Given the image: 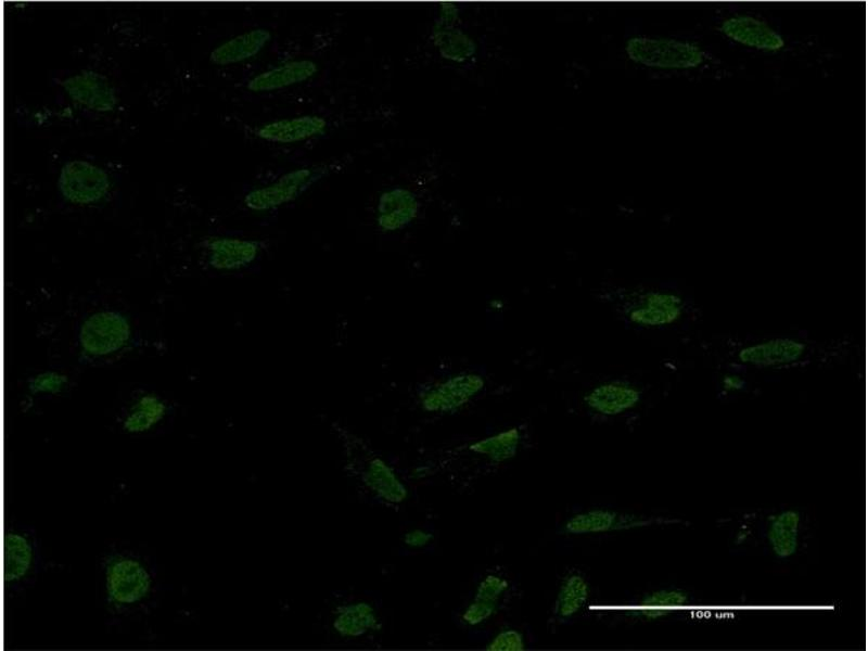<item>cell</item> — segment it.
I'll return each instance as SVG.
<instances>
[{
	"label": "cell",
	"instance_id": "2",
	"mask_svg": "<svg viewBox=\"0 0 868 651\" xmlns=\"http://www.w3.org/2000/svg\"><path fill=\"white\" fill-rule=\"evenodd\" d=\"M624 318L643 329H677L698 317L692 298L677 288H642L622 297Z\"/></svg>",
	"mask_w": 868,
	"mask_h": 651
},
{
	"label": "cell",
	"instance_id": "19",
	"mask_svg": "<svg viewBox=\"0 0 868 651\" xmlns=\"http://www.w3.org/2000/svg\"><path fill=\"white\" fill-rule=\"evenodd\" d=\"M649 521L635 515L618 514L607 509H593L572 516L564 525L569 534H597L612 529L643 526Z\"/></svg>",
	"mask_w": 868,
	"mask_h": 651
},
{
	"label": "cell",
	"instance_id": "31",
	"mask_svg": "<svg viewBox=\"0 0 868 651\" xmlns=\"http://www.w3.org/2000/svg\"><path fill=\"white\" fill-rule=\"evenodd\" d=\"M433 535L423 529H411L403 536V542L410 548H422L433 540Z\"/></svg>",
	"mask_w": 868,
	"mask_h": 651
},
{
	"label": "cell",
	"instance_id": "22",
	"mask_svg": "<svg viewBox=\"0 0 868 651\" xmlns=\"http://www.w3.org/2000/svg\"><path fill=\"white\" fill-rule=\"evenodd\" d=\"M800 524V513L794 509L781 511L770 518L766 536L769 547L777 558L787 559L796 553Z\"/></svg>",
	"mask_w": 868,
	"mask_h": 651
},
{
	"label": "cell",
	"instance_id": "16",
	"mask_svg": "<svg viewBox=\"0 0 868 651\" xmlns=\"http://www.w3.org/2000/svg\"><path fill=\"white\" fill-rule=\"evenodd\" d=\"M332 615V628L342 638H360L382 629L375 608L363 600L343 603Z\"/></svg>",
	"mask_w": 868,
	"mask_h": 651
},
{
	"label": "cell",
	"instance_id": "28",
	"mask_svg": "<svg viewBox=\"0 0 868 651\" xmlns=\"http://www.w3.org/2000/svg\"><path fill=\"white\" fill-rule=\"evenodd\" d=\"M509 583L497 575H487L477 586L474 599L498 602Z\"/></svg>",
	"mask_w": 868,
	"mask_h": 651
},
{
	"label": "cell",
	"instance_id": "25",
	"mask_svg": "<svg viewBox=\"0 0 868 651\" xmlns=\"http://www.w3.org/2000/svg\"><path fill=\"white\" fill-rule=\"evenodd\" d=\"M689 602L687 592L679 589H661L647 595L635 611L647 620H656Z\"/></svg>",
	"mask_w": 868,
	"mask_h": 651
},
{
	"label": "cell",
	"instance_id": "14",
	"mask_svg": "<svg viewBox=\"0 0 868 651\" xmlns=\"http://www.w3.org/2000/svg\"><path fill=\"white\" fill-rule=\"evenodd\" d=\"M419 201L413 192L396 187L381 193L376 205V225L383 232L401 230L418 216Z\"/></svg>",
	"mask_w": 868,
	"mask_h": 651
},
{
	"label": "cell",
	"instance_id": "18",
	"mask_svg": "<svg viewBox=\"0 0 868 651\" xmlns=\"http://www.w3.org/2000/svg\"><path fill=\"white\" fill-rule=\"evenodd\" d=\"M318 72V65L311 60H295L265 71L247 82L253 92H270L302 84Z\"/></svg>",
	"mask_w": 868,
	"mask_h": 651
},
{
	"label": "cell",
	"instance_id": "32",
	"mask_svg": "<svg viewBox=\"0 0 868 651\" xmlns=\"http://www.w3.org/2000/svg\"><path fill=\"white\" fill-rule=\"evenodd\" d=\"M720 386L727 393L739 392L746 386V381L735 372L727 373L720 380Z\"/></svg>",
	"mask_w": 868,
	"mask_h": 651
},
{
	"label": "cell",
	"instance_id": "9",
	"mask_svg": "<svg viewBox=\"0 0 868 651\" xmlns=\"http://www.w3.org/2000/svg\"><path fill=\"white\" fill-rule=\"evenodd\" d=\"M485 386L483 376L464 372L434 382L419 393V403L426 412L451 413L459 410Z\"/></svg>",
	"mask_w": 868,
	"mask_h": 651
},
{
	"label": "cell",
	"instance_id": "7",
	"mask_svg": "<svg viewBox=\"0 0 868 651\" xmlns=\"http://www.w3.org/2000/svg\"><path fill=\"white\" fill-rule=\"evenodd\" d=\"M58 188L69 203L88 205L100 202L111 189L108 175L87 161H71L61 168Z\"/></svg>",
	"mask_w": 868,
	"mask_h": 651
},
{
	"label": "cell",
	"instance_id": "6",
	"mask_svg": "<svg viewBox=\"0 0 868 651\" xmlns=\"http://www.w3.org/2000/svg\"><path fill=\"white\" fill-rule=\"evenodd\" d=\"M326 166L304 167L282 175L277 181L248 192L244 197L247 208L267 212L293 202L327 174Z\"/></svg>",
	"mask_w": 868,
	"mask_h": 651
},
{
	"label": "cell",
	"instance_id": "8",
	"mask_svg": "<svg viewBox=\"0 0 868 651\" xmlns=\"http://www.w3.org/2000/svg\"><path fill=\"white\" fill-rule=\"evenodd\" d=\"M130 323L120 312L102 310L89 316L81 324L80 345L88 355L100 357L123 348L130 339Z\"/></svg>",
	"mask_w": 868,
	"mask_h": 651
},
{
	"label": "cell",
	"instance_id": "3",
	"mask_svg": "<svg viewBox=\"0 0 868 651\" xmlns=\"http://www.w3.org/2000/svg\"><path fill=\"white\" fill-rule=\"evenodd\" d=\"M345 454V467L376 500L387 506L403 503L408 497V489L395 470L366 442L345 431L336 429Z\"/></svg>",
	"mask_w": 868,
	"mask_h": 651
},
{
	"label": "cell",
	"instance_id": "23",
	"mask_svg": "<svg viewBox=\"0 0 868 651\" xmlns=\"http://www.w3.org/2000/svg\"><path fill=\"white\" fill-rule=\"evenodd\" d=\"M167 406L154 394L140 396L123 420V430L129 434H141L152 430L166 416Z\"/></svg>",
	"mask_w": 868,
	"mask_h": 651
},
{
	"label": "cell",
	"instance_id": "4",
	"mask_svg": "<svg viewBox=\"0 0 868 651\" xmlns=\"http://www.w3.org/2000/svg\"><path fill=\"white\" fill-rule=\"evenodd\" d=\"M105 602L116 613L130 612L144 604L154 589V577L146 562L128 551L107 554L102 563Z\"/></svg>",
	"mask_w": 868,
	"mask_h": 651
},
{
	"label": "cell",
	"instance_id": "10",
	"mask_svg": "<svg viewBox=\"0 0 868 651\" xmlns=\"http://www.w3.org/2000/svg\"><path fill=\"white\" fill-rule=\"evenodd\" d=\"M60 84L75 103L91 111L106 113L117 106L115 88L100 73L82 71L63 79Z\"/></svg>",
	"mask_w": 868,
	"mask_h": 651
},
{
	"label": "cell",
	"instance_id": "27",
	"mask_svg": "<svg viewBox=\"0 0 868 651\" xmlns=\"http://www.w3.org/2000/svg\"><path fill=\"white\" fill-rule=\"evenodd\" d=\"M68 379L65 374L47 371L30 378L28 390L31 394H59L67 385Z\"/></svg>",
	"mask_w": 868,
	"mask_h": 651
},
{
	"label": "cell",
	"instance_id": "26",
	"mask_svg": "<svg viewBox=\"0 0 868 651\" xmlns=\"http://www.w3.org/2000/svg\"><path fill=\"white\" fill-rule=\"evenodd\" d=\"M589 587L578 574L567 576L561 584L556 601V611L561 617L577 613L588 599Z\"/></svg>",
	"mask_w": 868,
	"mask_h": 651
},
{
	"label": "cell",
	"instance_id": "20",
	"mask_svg": "<svg viewBox=\"0 0 868 651\" xmlns=\"http://www.w3.org/2000/svg\"><path fill=\"white\" fill-rule=\"evenodd\" d=\"M271 34L267 29H252L238 35L218 47L209 54L212 63L220 66L231 65L257 55L270 41Z\"/></svg>",
	"mask_w": 868,
	"mask_h": 651
},
{
	"label": "cell",
	"instance_id": "5",
	"mask_svg": "<svg viewBox=\"0 0 868 651\" xmlns=\"http://www.w3.org/2000/svg\"><path fill=\"white\" fill-rule=\"evenodd\" d=\"M625 51L635 63L663 69L694 68L704 61V52L697 44L668 38L631 37Z\"/></svg>",
	"mask_w": 868,
	"mask_h": 651
},
{
	"label": "cell",
	"instance_id": "15",
	"mask_svg": "<svg viewBox=\"0 0 868 651\" xmlns=\"http://www.w3.org/2000/svg\"><path fill=\"white\" fill-rule=\"evenodd\" d=\"M719 30L729 39L750 48L775 52L784 47V39L780 34L752 16L728 17L722 23Z\"/></svg>",
	"mask_w": 868,
	"mask_h": 651
},
{
	"label": "cell",
	"instance_id": "24",
	"mask_svg": "<svg viewBox=\"0 0 868 651\" xmlns=\"http://www.w3.org/2000/svg\"><path fill=\"white\" fill-rule=\"evenodd\" d=\"M520 439L519 430L512 427L480 439L471 444L469 449L484 455L494 462H502L512 459L516 455Z\"/></svg>",
	"mask_w": 868,
	"mask_h": 651
},
{
	"label": "cell",
	"instance_id": "30",
	"mask_svg": "<svg viewBox=\"0 0 868 651\" xmlns=\"http://www.w3.org/2000/svg\"><path fill=\"white\" fill-rule=\"evenodd\" d=\"M498 602L474 599L462 614L464 623L471 626L478 625L495 614Z\"/></svg>",
	"mask_w": 868,
	"mask_h": 651
},
{
	"label": "cell",
	"instance_id": "1",
	"mask_svg": "<svg viewBox=\"0 0 868 651\" xmlns=\"http://www.w3.org/2000/svg\"><path fill=\"white\" fill-rule=\"evenodd\" d=\"M702 352L736 370H789L829 365L845 358L842 341H816L795 334L727 336L705 342Z\"/></svg>",
	"mask_w": 868,
	"mask_h": 651
},
{
	"label": "cell",
	"instance_id": "29",
	"mask_svg": "<svg viewBox=\"0 0 868 651\" xmlns=\"http://www.w3.org/2000/svg\"><path fill=\"white\" fill-rule=\"evenodd\" d=\"M524 649L523 636L515 629L500 631L486 646L488 651H523Z\"/></svg>",
	"mask_w": 868,
	"mask_h": 651
},
{
	"label": "cell",
	"instance_id": "17",
	"mask_svg": "<svg viewBox=\"0 0 868 651\" xmlns=\"http://www.w3.org/2000/svg\"><path fill=\"white\" fill-rule=\"evenodd\" d=\"M327 120L317 115L278 119L261 126L256 135L269 142L289 144L322 136Z\"/></svg>",
	"mask_w": 868,
	"mask_h": 651
},
{
	"label": "cell",
	"instance_id": "12",
	"mask_svg": "<svg viewBox=\"0 0 868 651\" xmlns=\"http://www.w3.org/2000/svg\"><path fill=\"white\" fill-rule=\"evenodd\" d=\"M642 398L641 388L626 380L609 381L593 387L585 397V404L603 416H617L634 409Z\"/></svg>",
	"mask_w": 868,
	"mask_h": 651
},
{
	"label": "cell",
	"instance_id": "21",
	"mask_svg": "<svg viewBox=\"0 0 868 651\" xmlns=\"http://www.w3.org/2000/svg\"><path fill=\"white\" fill-rule=\"evenodd\" d=\"M431 39L439 55L451 62L462 63L476 53L474 40L454 23L436 20L432 26Z\"/></svg>",
	"mask_w": 868,
	"mask_h": 651
},
{
	"label": "cell",
	"instance_id": "11",
	"mask_svg": "<svg viewBox=\"0 0 868 651\" xmlns=\"http://www.w3.org/2000/svg\"><path fill=\"white\" fill-rule=\"evenodd\" d=\"M208 265L220 271H234L250 266L260 254L256 240L216 237L204 241Z\"/></svg>",
	"mask_w": 868,
	"mask_h": 651
},
{
	"label": "cell",
	"instance_id": "13",
	"mask_svg": "<svg viewBox=\"0 0 868 651\" xmlns=\"http://www.w3.org/2000/svg\"><path fill=\"white\" fill-rule=\"evenodd\" d=\"M36 564L33 539L24 532L10 529L3 538V582L8 588L22 584Z\"/></svg>",
	"mask_w": 868,
	"mask_h": 651
}]
</instances>
